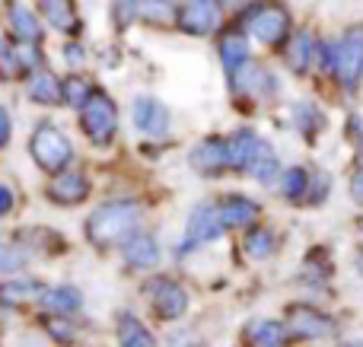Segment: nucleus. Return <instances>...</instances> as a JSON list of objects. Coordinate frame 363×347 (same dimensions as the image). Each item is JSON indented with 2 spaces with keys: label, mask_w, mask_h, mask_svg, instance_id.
<instances>
[{
  "label": "nucleus",
  "mask_w": 363,
  "mask_h": 347,
  "mask_svg": "<svg viewBox=\"0 0 363 347\" xmlns=\"http://www.w3.org/2000/svg\"><path fill=\"white\" fill-rule=\"evenodd\" d=\"M287 338V329L281 322H255L249 329V341L255 347H281Z\"/></svg>",
  "instance_id": "obj_27"
},
{
  "label": "nucleus",
  "mask_w": 363,
  "mask_h": 347,
  "mask_svg": "<svg viewBox=\"0 0 363 347\" xmlns=\"http://www.w3.org/2000/svg\"><path fill=\"white\" fill-rule=\"evenodd\" d=\"M45 284L35 278H10L0 284V306H23L29 300H42Z\"/></svg>",
  "instance_id": "obj_18"
},
{
  "label": "nucleus",
  "mask_w": 363,
  "mask_h": 347,
  "mask_svg": "<svg viewBox=\"0 0 363 347\" xmlns=\"http://www.w3.org/2000/svg\"><path fill=\"white\" fill-rule=\"evenodd\" d=\"M328 188H332V178H328L325 172H315V178H313V182H309V195H313V201H315V204H319V201H325Z\"/></svg>",
  "instance_id": "obj_33"
},
{
  "label": "nucleus",
  "mask_w": 363,
  "mask_h": 347,
  "mask_svg": "<svg viewBox=\"0 0 363 347\" xmlns=\"http://www.w3.org/2000/svg\"><path fill=\"white\" fill-rule=\"evenodd\" d=\"M115 13H118V23L121 25H128V23H134V16H138V13H140V4H118V6H115Z\"/></svg>",
  "instance_id": "obj_35"
},
{
  "label": "nucleus",
  "mask_w": 363,
  "mask_h": 347,
  "mask_svg": "<svg viewBox=\"0 0 363 347\" xmlns=\"http://www.w3.org/2000/svg\"><path fill=\"white\" fill-rule=\"evenodd\" d=\"M313 55H315V38L309 29H300L287 45V64L296 70V74H306L309 64H313Z\"/></svg>",
  "instance_id": "obj_23"
},
{
  "label": "nucleus",
  "mask_w": 363,
  "mask_h": 347,
  "mask_svg": "<svg viewBox=\"0 0 363 347\" xmlns=\"http://www.w3.org/2000/svg\"><path fill=\"white\" fill-rule=\"evenodd\" d=\"M131 118L134 127L147 137H166L169 134V108L157 99V96H138L131 102Z\"/></svg>",
  "instance_id": "obj_9"
},
{
  "label": "nucleus",
  "mask_w": 363,
  "mask_h": 347,
  "mask_svg": "<svg viewBox=\"0 0 363 347\" xmlns=\"http://www.w3.org/2000/svg\"><path fill=\"white\" fill-rule=\"evenodd\" d=\"M271 252H274V236H271V229L255 227L245 236V255H249V258L262 261V258H268Z\"/></svg>",
  "instance_id": "obj_29"
},
{
  "label": "nucleus",
  "mask_w": 363,
  "mask_h": 347,
  "mask_svg": "<svg viewBox=\"0 0 363 347\" xmlns=\"http://www.w3.org/2000/svg\"><path fill=\"white\" fill-rule=\"evenodd\" d=\"M42 306L48 312H57V316H70V312L83 309V293L70 284H57V287H45L42 293Z\"/></svg>",
  "instance_id": "obj_20"
},
{
  "label": "nucleus",
  "mask_w": 363,
  "mask_h": 347,
  "mask_svg": "<svg viewBox=\"0 0 363 347\" xmlns=\"http://www.w3.org/2000/svg\"><path fill=\"white\" fill-rule=\"evenodd\" d=\"M118 347H157V338L150 335L144 322L131 312L118 319Z\"/></svg>",
  "instance_id": "obj_22"
},
{
  "label": "nucleus",
  "mask_w": 363,
  "mask_h": 347,
  "mask_svg": "<svg viewBox=\"0 0 363 347\" xmlns=\"http://www.w3.org/2000/svg\"><path fill=\"white\" fill-rule=\"evenodd\" d=\"M42 13L57 32H67V35L70 32H80V16H77V10L70 4H64V0H48V4H42Z\"/></svg>",
  "instance_id": "obj_24"
},
{
  "label": "nucleus",
  "mask_w": 363,
  "mask_h": 347,
  "mask_svg": "<svg viewBox=\"0 0 363 347\" xmlns=\"http://www.w3.org/2000/svg\"><path fill=\"white\" fill-rule=\"evenodd\" d=\"M223 19V10L220 4H211V0H191V4H182L176 10V23L182 32L188 35H211L213 29Z\"/></svg>",
  "instance_id": "obj_7"
},
{
  "label": "nucleus",
  "mask_w": 363,
  "mask_h": 347,
  "mask_svg": "<svg viewBox=\"0 0 363 347\" xmlns=\"http://www.w3.org/2000/svg\"><path fill=\"white\" fill-rule=\"evenodd\" d=\"M217 210H220V223H223V227H249V223H255L258 214H262V207L245 195H226L223 201L217 204Z\"/></svg>",
  "instance_id": "obj_15"
},
{
  "label": "nucleus",
  "mask_w": 363,
  "mask_h": 347,
  "mask_svg": "<svg viewBox=\"0 0 363 347\" xmlns=\"http://www.w3.org/2000/svg\"><path fill=\"white\" fill-rule=\"evenodd\" d=\"M223 223H220V210L217 204H198V207L188 214V223H185V236L179 242V255H188L194 252L198 246L204 242H213L223 236Z\"/></svg>",
  "instance_id": "obj_4"
},
{
  "label": "nucleus",
  "mask_w": 363,
  "mask_h": 347,
  "mask_svg": "<svg viewBox=\"0 0 363 347\" xmlns=\"http://www.w3.org/2000/svg\"><path fill=\"white\" fill-rule=\"evenodd\" d=\"M29 99L38 102V106H61L64 102V83L57 80L51 70H38V74L29 76Z\"/></svg>",
  "instance_id": "obj_19"
},
{
  "label": "nucleus",
  "mask_w": 363,
  "mask_h": 347,
  "mask_svg": "<svg viewBox=\"0 0 363 347\" xmlns=\"http://www.w3.org/2000/svg\"><path fill=\"white\" fill-rule=\"evenodd\" d=\"M281 188H284V198H287V201H300V198L309 191V176H306V169H300V166L287 169V172H284Z\"/></svg>",
  "instance_id": "obj_30"
},
{
  "label": "nucleus",
  "mask_w": 363,
  "mask_h": 347,
  "mask_svg": "<svg viewBox=\"0 0 363 347\" xmlns=\"http://www.w3.org/2000/svg\"><path fill=\"white\" fill-rule=\"evenodd\" d=\"M188 166L201 176H220L226 169V140L223 137H204L191 153H188Z\"/></svg>",
  "instance_id": "obj_12"
},
{
  "label": "nucleus",
  "mask_w": 363,
  "mask_h": 347,
  "mask_svg": "<svg viewBox=\"0 0 363 347\" xmlns=\"http://www.w3.org/2000/svg\"><path fill=\"white\" fill-rule=\"evenodd\" d=\"M144 207L134 198H115L106 201L86 217V239L96 249H115L125 246L131 236L140 233Z\"/></svg>",
  "instance_id": "obj_1"
},
{
  "label": "nucleus",
  "mask_w": 363,
  "mask_h": 347,
  "mask_svg": "<svg viewBox=\"0 0 363 347\" xmlns=\"http://www.w3.org/2000/svg\"><path fill=\"white\" fill-rule=\"evenodd\" d=\"M29 153H32L38 169L55 172V176H61V172L70 166V159H74V147H70L67 134L55 125H38L35 131H32Z\"/></svg>",
  "instance_id": "obj_2"
},
{
  "label": "nucleus",
  "mask_w": 363,
  "mask_h": 347,
  "mask_svg": "<svg viewBox=\"0 0 363 347\" xmlns=\"http://www.w3.org/2000/svg\"><path fill=\"white\" fill-rule=\"evenodd\" d=\"M172 13L169 4H140V16H166Z\"/></svg>",
  "instance_id": "obj_37"
},
{
  "label": "nucleus",
  "mask_w": 363,
  "mask_h": 347,
  "mask_svg": "<svg viewBox=\"0 0 363 347\" xmlns=\"http://www.w3.org/2000/svg\"><path fill=\"white\" fill-rule=\"evenodd\" d=\"M64 57H67V64H74V67H80V64H83V57H86V55H83V48H80V45H74V42H70L67 48H64Z\"/></svg>",
  "instance_id": "obj_38"
},
{
  "label": "nucleus",
  "mask_w": 363,
  "mask_h": 347,
  "mask_svg": "<svg viewBox=\"0 0 363 347\" xmlns=\"http://www.w3.org/2000/svg\"><path fill=\"white\" fill-rule=\"evenodd\" d=\"M287 322H290V331L300 338H315L319 341V338L335 335V319L313 309V306H294L287 312Z\"/></svg>",
  "instance_id": "obj_11"
},
{
  "label": "nucleus",
  "mask_w": 363,
  "mask_h": 347,
  "mask_svg": "<svg viewBox=\"0 0 363 347\" xmlns=\"http://www.w3.org/2000/svg\"><path fill=\"white\" fill-rule=\"evenodd\" d=\"M147 297H150V306L163 322H176V319L185 316L188 309V293L185 287L176 284L169 278H157L150 287H147Z\"/></svg>",
  "instance_id": "obj_6"
},
{
  "label": "nucleus",
  "mask_w": 363,
  "mask_h": 347,
  "mask_svg": "<svg viewBox=\"0 0 363 347\" xmlns=\"http://www.w3.org/2000/svg\"><path fill=\"white\" fill-rule=\"evenodd\" d=\"M89 198V178L77 169H64L48 182V201L57 207H77Z\"/></svg>",
  "instance_id": "obj_10"
},
{
  "label": "nucleus",
  "mask_w": 363,
  "mask_h": 347,
  "mask_svg": "<svg viewBox=\"0 0 363 347\" xmlns=\"http://www.w3.org/2000/svg\"><path fill=\"white\" fill-rule=\"evenodd\" d=\"M32 255L26 252V246H16V242L0 239V274H16L29 265Z\"/></svg>",
  "instance_id": "obj_28"
},
{
  "label": "nucleus",
  "mask_w": 363,
  "mask_h": 347,
  "mask_svg": "<svg viewBox=\"0 0 363 347\" xmlns=\"http://www.w3.org/2000/svg\"><path fill=\"white\" fill-rule=\"evenodd\" d=\"M23 74L26 70H23V64H19V51L13 48V45L0 42V80L10 83V80H19Z\"/></svg>",
  "instance_id": "obj_31"
},
{
  "label": "nucleus",
  "mask_w": 363,
  "mask_h": 347,
  "mask_svg": "<svg viewBox=\"0 0 363 347\" xmlns=\"http://www.w3.org/2000/svg\"><path fill=\"white\" fill-rule=\"evenodd\" d=\"M245 23H249V32L258 42L277 45V42H284V35L290 29V13L284 6H255V10H249Z\"/></svg>",
  "instance_id": "obj_8"
},
{
  "label": "nucleus",
  "mask_w": 363,
  "mask_h": 347,
  "mask_svg": "<svg viewBox=\"0 0 363 347\" xmlns=\"http://www.w3.org/2000/svg\"><path fill=\"white\" fill-rule=\"evenodd\" d=\"M335 74H338V80L345 83V86H354L363 70V29L360 25H354V29H347L345 35H341V42L335 45Z\"/></svg>",
  "instance_id": "obj_5"
},
{
  "label": "nucleus",
  "mask_w": 363,
  "mask_h": 347,
  "mask_svg": "<svg viewBox=\"0 0 363 347\" xmlns=\"http://www.w3.org/2000/svg\"><path fill=\"white\" fill-rule=\"evenodd\" d=\"M6 19H10V29L16 32L19 45H38L42 42V19L32 13V6L6 4Z\"/></svg>",
  "instance_id": "obj_16"
},
{
  "label": "nucleus",
  "mask_w": 363,
  "mask_h": 347,
  "mask_svg": "<svg viewBox=\"0 0 363 347\" xmlns=\"http://www.w3.org/2000/svg\"><path fill=\"white\" fill-rule=\"evenodd\" d=\"M80 127H83V134L93 140V147L112 144V137L118 134V106H115L112 96L99 89V93L93 96V102L80 112Z\"/></svg>",
  "instance_id": "obj_3"
},
{
  "label": "nucleus",
  "mask_w": 363,
  "mask_h": 347,
  "mask_svg": "<svg viewBox=\"0 0 363 347\" xmlns=\"http://www.w3.org/2000/svg\"><path fill=\"white\" fill-rule=\"evenodd\" d=\"M96 93H99V89H96L93 83H89L86 76H80V74H70L67 80H64V102L74 106V108H80V112L93 102Z\"/></svg>",
  "instance_id": "obj_25"
},
{
  "label": "nucleus",
  "mask_w": 363,
  "mask_h": 347,
  "mask_svg": "<svg viewBox=\"0 0 363 347\" xmlns=\"http://www.w3.org/2000/svg\"><path fill=\"white\" fill-rule=\"evenodd\" d=\"M121 258H125L131 268H138V271H150V268L160 265L163 252H160L157 236H153V233H144V229H140L138 236H131V239L121 246Z\"/></svg>",
  "instance_id": "obj_13"
},
{
  "label": "nucleus",
  "mask_w": 363,
  "mask_h": 347,
  "mask_svg": "<svg viewBox=\"0 0 363 347\" xmlns=\"http://www.w3.org/2000/svg\"><path fill=\"white\" fill-rule=\"evenodd\" d=\"M230 80H233L236 93H249V96H264V93H271V89H277V80L264 67H258V64H245Z\"/></svg>",
  "instance_id": "obj_17"
},
{
  "label": "nucleus",
  "mask_w": 363,
  "mask_h": 347,
  "mask_svg": "<svg viewBox=\"0 0 363 347\" xmlns=\"http://www.w3.org/2000/svg\"><path fill=\"white\" fill-rule=\"evenodd\" d=\"M277 172H281V163H277L274 150H271V144H262L255 163L249 166V176L255 178L258 185H274L277 182Z\"/></svg>",
  "instance_id": "obj_26"
},
{
  "label": "nucleus",
  "mask_w": 363,
  "mask_h": 347,
  "mask_svg": "<svg viewBox=\"0 0 363 347\" xmlns=\"http://www.w3.org/2000/svg\"><path fill=\"white\" fill-rule=\"evenodd\" d=\"M262 144L264 140L258 137L252 127H239L233 137H226V163H230V169H245L249 172V166L255 163Z\"/></svg>",
  "instance_id": "obj_14"
},
{
  "label": "nucleus",
  "mask_w": 363,
  "mask_h": 347,
  "mask_svg": "<svg viewBox=\"0 0 363 347\" xmlns=\"http://www.w3.org/2000/svg\"><path fill=\"white\" fill-rule=\"evenodd\" d=\"M341 347H363V344H354V341H351V344H341Z\"/></svg>",
  "instance_id": "obj_40"
},
{
  "label": "nucleus",
  "mask_w": 363,
  "mask_h": 347,
  "mask_svg": "<svg viewBox=\"0 0 363 347\" xmlns=\"http://www.w3.org/2000/svg\"><path fill=\"white\" fill-rule=\"evenodd\" d=\"M13 137V121H10V112L0 106V147H6Z\"/></svg>",
  "instance_id": "obj_34"
},
{
  "label": "nucleus",
  "mask_w": 363,
  "mask_h": 347,
  "mask_svg": "<svg viewBox=\"0 0 363 347\" xmlns=\"http://www.w3.org/2000/svg\"><path fill=\"white\" fill-rule=\"evenodd\" d=\"M13 204H16V198H13V188H10V185H0V217L10 214Z\"/></svg>",
  "instance_id": "obj_36"
},
{
  "label": "nucleus",
  "mask_w": 363,
  "mask_h": 347,
  "mask_svg": "<svg viewBox=\"0 0 363 347\" xmlns=\"http://www.w3.org/2000/svg\"><path fill=\"white\" fill-rule=\"evenodd\" d=\"M360 157H363V137H360Z\"/></svg>",
  "instance_id": "obj_41"
},
{
  "label": "nucleus",
  "mask_w": 363,
  "mask_h": 347,
  "mask_svg": "<svg viewBox=\"0 0 363 347\" xmlns=\"http://www.w3.org/2000/svg\"><path fill=\"white\" fill-rule=\"evenodd\" d=\"M360 271H363V258H360Z\"/></svg>",
  "instance_id": "obj_42"
},
{
  "label": "nucleus",
  "mask_w": 363,
  "mask_h": 347,
  "mask_svg": "<svg viewBox=\"0 0 363 347\" xmlns=\"http://www.w3.org/2000/svg\"><path fill=\"white\" fill-rule=\"evenodd\" d=\"M220 61H223L226 74H239V70L249 64V42H245V35H239V32H226L223 38H220Z\"/></svg>",
  "instance_id": "obj_21"
},
{
  "label": "nucleus",
  "mask_w": 363,
  "mask_h": 347,
  "mask_svg": "<svg viewBox=\"0 0 363 347\" xmlns=\"http://www.w3.org/2000/svg\"><path fill=\"white\" fill-rule=\"evenodd\" d=\"M351 198H354L357 204H363V169L351 178Z\"/></svg>",
  "instance_id": "obj_39"
},
{
  "label": "nucleus",
  "mask_w": 363,
  "mask_h": 347,
  "mask_svg": "<svg viewBox=\"0 0 363 347\" xmlns=\"http://www.w3.org/2000/svg\"><path fill=\"white\" fill-rule=\"evenodd\" d=\"M294 115H296V127H300V131H306V134L313 131V127L322 125V112L313 106V102H296Z\"/></svg>",
  "instance_id": "obj_32"
}]
</instances>
